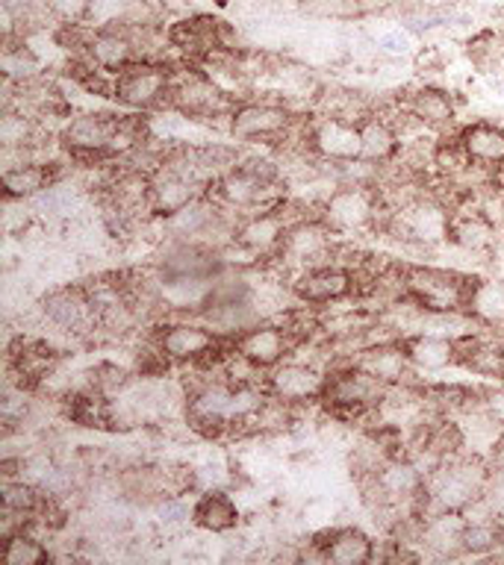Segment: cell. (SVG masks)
I'll return each instance as SVG.
<instances>
[{
  "label": "cell",
  "instance_id": "6da1fadb",
  "mask_svg": "<svg viewBox=\"0 0 504 565\" xmlns=\"http://www.w3.org/2000/svg\"><path fill=\"white\" fill-rule=\"evenodd\" d=\"M475 277L445 268H405V291L424 312H466Z\"/></svg>",
  "mask_w": 504,
  "mask_h": 565
},
{
  "label": "cell",
  "instance_id": "7a4b0ae2",
  "mask_svg": "<svg viewBox=\"0 0 504 565\" xmlns=\"http://www.w3.org/2000/svg\"><path fill=\"white\" fill-rule=\"evenodd\" d=\"M171 88H175V71L168 68L166 62H133L130 68L115 74L113 97L118 104L130 106V109H159L168 106L171 109Z\"/></svg>",
  "mask_w": 504,
  "mask_h": 565
},
{
  "label": "cell",
  "instance_id": "3957f363",
  "mask_svg": "<svg viewBox=\"0 0 504 565\" xmlns=\"http://www.w3.org/2000/svg\"><path fill=\"white\" fill-rule=\"evenodd\" d=\"M384 397H387V383L360 369L357 362L351 369L327 374L325 392H322L327 409L339 418H360L371 406H380Z\"/></svg>",
  "mask_w": 504,
  "mask_h": 565
},
{
  "label": "cell",
  "instance_id": "277c9868",
  "mask_svg": "<svg viewBox=\"0 0 504 565\" xmlns=\"http://www.w3.org/2000/svg\"><path fill=\"white\" fill-rule=\"evenodd\" d=\"M378 212L380 198L369 183H345L327 194L318 218L336 233H345V230H366L378 224Z\"/></svg>",
  "mask_w": 504,
  "mask_h": 565
},
{
  "label": "cell",
  "instance_id": "5b68a950",
  "mask_svg": "<svg viewBox=\"0 0 504 565\" xmlns=\"http://www.w3.org/2000/svg\"><path fill=\"white\" fill-rule=\"evenodd\" d=\"M122 118L124 115L106 113L74 115L62 130V145L80 162H104L109 159V148H113L115 132L122 127Z\"/></svg>",
  "mask_w": 504,
  "mask_h": 565
},
{
  "label": "cell",
  "instance_id": "8992f818",
  "mask_svg": "<svg viewBox=\"0 0 504 565\" xmlns=\"http://www.w3.org/2000/svg\"><path fill=\"white\" fill-rule=\"evenodd\" d=\"M449 224L451 215L445 212V206L437 201H422V198L405 203L401 210L389 215V227L407 245L428 247L449 242Z\"/></svg>",
  "mask_w": 504,
  "mask_h": 565
},
{
  "label": "cell",
  "instance_id": "52a82bcc",
  "mask_svg": "<svg viewBox=\"0 0 504 565\" xmlns=\"http://www.w3.org/2000/svg\"><path fill=\"white\" fill-rule=\"evenodd\" d=\"M292 127V115L286 106L265 104V100H248L237 104L228 118L230 136L245 141H274L286 136Z\"/></svg>",
  "mask_w": 504,
  "mask_h": 565
},
{
  "label": "cell",
  "instance_id": "ba28073f",
  "mask_svg": "<svg viewBox=\"0 0 504 565\" xmlns=\"http://www.w3.org/2000/svg\"><path fill=\"white\" fill-rule=\"evenodd\" d=\"M307 145L316 157L327 162H354L363 159L360 124L343 121L334 115H325L307 127Z\"/></svg>",
  "mask_w": 504,
  "mask_h": 565
},
{
  "label": "cell",
  "instance_id": "9c48e42d",
  "mask_svg": "<svg viewBox=\"0 0 504 565\" xmlns=\"http://www.w3.org/2000/svg\"><path fill=\"white\" fill-rule=\"evenodd\" d=\"M325 380V374L313 369V365H304V362H281L265 377V392L290 406L309 404V401H322Z\"/></svg>",
  "mask_w": 504,
  "mask_h": 565
},
{
  "label": "cell",
  "instance_id": "30bf717a",
  "mask_svg": "<svg viewBox=\"0 0 504 565\" xmlns=\"http://www.w3.org/2000/svg\"><path fill=\"white\" fill-rule=\"evenodd\" d=\"M295 342H298V339H295V330H290V327L254 324L237 335L233 348H237L239 356L251 362L254 369L265 371L274 369V365H281L283 356L295 348Z\"/></svg>",
  "mask_w": 504,
  "mask_h": 565
},
{
  "label": "cell",
  "instance_id": "8fae6325",
  "mask_svg": "<svg viewBox=\"0 0 504 565\" xmlns=\"http://www.w3.org/2000/svg\"><path fill=\"white\" fill-rule=\"evenodd\" d=\"M295 298L304 303H334V300L348 298L354 291V274L343 265H316V268H304L298 280L292 282Z\"/></svg>",
  "mask_w": 504,
  "mask_h": 565
},
{
  "label": "cell",
  "instance_id": "7c38bea8",
  "mask_svg": "<svg viewBox=\"0 0 504 565\" xmlns=\"http://www.w3.org/2000/svg\"><path fill=\"white\" fill-rule=\"evenodd\" d=\"M56 351L42 339H18L15 344H9V374L15 377V386L21 392L42 386V380L48 377L56 365Z\"/></svg>",
  "mask_w": 504,
  "mask_h": 565
},
{
  "label": "cell",
  "instance_id": "4fadbf2b",
  "mask_svg": "<svg viewBox=\"0 0 504 565\" xmlns=\"http://www.w3.org/2000/svg\"><path fill=\"white\" fill-rule=\"evenodd\" d=\"M86 56L95 62L97 68L109 71V74H122L124 68H130L133 62H141L139 47H136V39L127 26L109 24L97 26L95 35H92V44H88Z\"/></svg>",
  "mask_w": 504,
  "mask_h": 565
},
{
  "label": "cell",
  "instance_id": "5bb4252c",
  "mask_svg": "<svg viewBox=\"0 0 504 565\" xmlns=\"http://www.w3.org/2000/svg\"><path fill=\"white\" fill-rule=\"evenodd\" d=\"M168 42L189 60L207 62L212 53L221 51V21L207 15L186 18L168 30Z\"/></svg>",
  "mask_w": 504,
  "mask_h": 565
},
{
  "label": "cell",
  "instance_id": "9a60e30c",
  "mask_svg": "<svg viewBox=\"0 0 504 565\" xmlns=\"http://www.w3.org/2000/svg\"><path fill=\"white\" fill-rule=\"evenodd\" d=\"M463 530H466L463 510H437L419 524V542L433 556H458L463 554Z\"/></svg>",
  "mask_w": 504,
  "mask_h": 565
},
{
  "label": "cell",
  "instance_id": "2e32d148",
  "mask_svg": "<svg viewBox=\"0 0 504 565\" xmlns=\"http://www.w3.org/2000/svg\"><path fill=\"white\" fill-rule=\"evenodd\" d=\"M286 230H290V221L283 218L281 210L254 212L239 224L233 242L251 254H272V250H281Z\"/></svg>",
  "mask_w": 504,
  "mask_h": 565
},
{
  "label": "cell",
  "instance_id": "e0dca14e",
  "mask_svg": "<svg viewBox=\"0 0 504 565\" xmlns=\"http://www.w3.org/2000/svg\"><path fill=\"white\" fill-rule=\"evenodd\" d=\"M219 344V335L201 324H171L157 339V348L171 362H198Z\"/></svg>",
  "mask_w": 504,
  "mask_h": 565
},
{
  "label": "cell",
  "instance_id": "ac0fdd59",
  "mask_svg": "<svg viewBox=\"0 0 504 565\" xmlns=\"http://www.w3.org/2000/svg\"><path fill=\"white\" fill-rule=\"evenodd\" d=\"M327 542H313L322 551L327 563L334 565H366L375 556V542H371L360 527L327 530Z\"/></svg>",
  "mask_w": 504,
  "mask_h": 565
},
{
  "label": "cell",
  "instance_id": "d6986e66",
  "mask_svg": "<svg viewBox=\"0 0 504 565\" xmlns=\"http://www.w3.org/2000/svg\"><path fill=\"white\" fill-rule=\"evenodd\" d=\"M56 162H21V166H9L0 177V185H3V198L7 201H24V198H35L39 192H44L48 185H53L60 180V171H56Z\"/></svg>",
  "mask_w": 504,
  "mask_h": 565
},
{
  "label": "cell",
  "instance_id": "ffe728a7",
  "mask_svg": "<svg viewBox=\"0 0 504 565\" xmlns=\"http://www.w3.org/2000/svg\"><path fill=\"white\" fill-rule=\"evenodd\" d=\"M42 309L44 316L51 318L56 327H62V330H80L86 321L97 318L95 309H92V300H88V291L71 289V286L53 289L51 295H44Z\"/></svg>",
  "mask_w": 504,
  "mask_h": 565
},
{
  "label": "cell",
  "instance_id": "44dd1931",
  "mask_svg": "<svg viewBox=\"0 0 504 565\" xmlns=\"http://www.w3.org/2000/svg\"><path fill=\"white\" fill-rule=\"evenodd\" d=\"M410 365L419 371H442L449 369L451 362H458V344L454 339L433 333H416L410 339H401Z\"/></svg>",
  "mask_w": 504,
  "mask_h": 565
},
{
  "label": "cell",
  "instance_id": "7402d4cb",
  "mask_svg": "<svg viewBox=\"0 0 504 565\" xmlns=\"http://www.w3.org/2000/svg\"><path fill=\"white\" fill-rule=\"evenodd\" d=\"M460 145L469 153L472 162L477 166H504V127L498 124H486V121H475L466 124L463 130L458 132Z\"/></svg>",
  "mask_w": 504,
  "mask_h": 565
},
{
  "label": "cell",
  "instance_id": "603a6c76",
  "mask_svg": "<svg viewBox=\"0 0 504 565\" xmlns=\"http://www.w3.org/2000/svg\"><path fill=\"white\" fill-rule=\"evenodd\" d=\"M495 224L486 218L484 212H460V215H451L449 224V242H454L458 247L469 250V254H484L495 245Z\"/></svg>",
  "mask_w": 504,
  "mask_h": 565
},
{
  "label": "cell",
  "instance_id": "cb8c5ba5",
  "mask_svg": "<svg viewBox=\"0 0 504 565\" xmlns=\"http://www.w3.org/2000/svg\"><path fill=\"white\" fill-rule=\"evenodd\" d=\"M405 113L424 127H445L454 121V100L442 88L422 86L407 95Z\"/></svg>",
  "mask_w": 504,
  "mask_h": 565
},
{
  "label": "cell",
  "instance_id": "d4e9b609",
  "mask_svg": "<svg viewBox=\"0 0 504 565\" xmlns=\"http://www.w3.org/2000/svg\"><path fill=\"white\" fill-rule=\"evenodd\" d=\"M219 221V212H216V203H210L207 198H195L192 203H186L183 210H177L175 215L166 218V230L171 233L175 242H195L203 233H210L212 224Z\"/></svg>",
  "mask_w": 504,
  "mask_h": 565
},
{
  "label": "cell",
  "instance_id": "484cf974",
  "mask_svg": "<svg viewBox=\"0 0 504 565\" xmlns=\"http://www.w3.org/2000/svg\"><path fill=\"white\" fill-rule=\"evenodd\" d=\"M192 521L201 530H210V533H228L239 524V507L228 492L210 489L195 501Z\"/></svg>",
  "mask_w": 504,
  "mask_h": 565
},
{
  "label": "cell",
  "instance_id": "4316f807",
  "mask_svg": "<svg viewBox=\"0 0 504 565\" xmlns=\"http://www.w3.org/2000/svg\"><path fill=\"white\" fill-rule=\"evenodd\" d=\"M360 369H366L369 374H375L384 383H401L407 377V371L413 369L410 360H407L405 348L401 342H387L378 344V348H369V351H363V356L357 360Z\"/></svg>",
  "mask_w": 504,
  "mask_h": 565
},
{
  "label": "cell",
  "instance_id": "83f0119b",
  "mask_svg": "<svg viewBox=\"0 0 504 565\" xmlns=\"http://www.w3.org/2000/svg\"><path fill=\"white\" fill-rule=\"evenodd\" d=\"M360 145H363V159L366 162H387L398 153L401 141L398 132L392 130V124L380 115H366L360 121Z\"/></svg>",
  "mask_w": 504,
  "mask_h": 565
},
{
  "label": "cell",
  "instance_id": "f1b7e54d",
  "mask_svg": "<svg viewBox=\"0 0 504 565\" xmlns=\"http://www.w3.org/2000/svg\"><path fill=\"white\" fill-rule=\"evenodd\" d=\"M466 316L484 324H504V280H472Z\"/></svg>",
  "mask_w": 504,
  "mask_h": 565
},
{
  "label": "cell",
  "instance_id": "f546056e",
  "mask_svg": "<svg viewBox=\"0 0 504 565\" xmlns=\"http://www.w3.org/2000/svg\"><path fill=\"white\" fill-rule=\"evenodd\" d=\"M0 542H3V547H0V563L3 565H44L53 559L48 545L30 536V530H18V533L0 539Z\"/></svg>",
  "mask_w": 504,
  "mask_h": 565
},
{
  "label": "cell",
  "instance_id": "4dcf8cb0",
  "mask_svg": "<svg viewBox=\"0 0 504 565\" xmlns=\"http://www.w3.org/2000/svg\"><path fill=\"white\" fill-rule=\"evenodd\" d=\"M35 132H39V124L24 109H12L9 106L3 118H0V145H3V150L33 148Z\"/></svg>",
  "mask_w": 504,
  "mask_h": 565
},
{
  "label": "cell",
  "instance_id": "1f68e13d",
  "mask_svg": "<svg viewBox=\"0 0 504 565\" xmlns=\"http://www.w3.org/2000/svg\"><path fill=\"white\" fill-rule=\"evenodd\" d=\"M0 68H3V77L12 86H21V83H30V79H39V60L35 53L27 47L24 42L12 44L7 39V47H3V60H0Z\"/></svg>",
  "mask_w": 504,
  "mask_h": 565
},
{
  "label": "cell",
  "instance_id": "d6a6232c",
  "mask_svg": "<svg viewBox=\"0 0 504 565\" xmlns=\"http://www.w3.org/2000/svg\"><path fill=\"white\" fill-rule=\"evenodd\" d=\"M504 545V521H466L463 530V554L486 556Z\"/></svg>",
  "mask_w": 504,
  "mask_h": 565
},
{
  "label": "cell",
  "instance_id": "836d02e7",
  "mask_svg": "<svg viewBox=\"0 0 504 565\" xmlns=\"http://www.w3.org/2000/svg\"><path fill=\"white\" fill-rule=\"evenodd\" d=\"M0 501H3V510L21 512V515L33 519L39 507H42L44 492L39 486L27 483L24 477H18V480H3V486H0Z\"/></svg>",
  "mask_w": 504,
  "mask_h": 565
},
{
  "label": "cell",
  "instance_id": "e575fe53",
  "mask_svg": "<svg viewBox=\"0 0 504 565\" xmlns=\"http://www.w3.org/2000/svg\"><path fill=\"white\" fill-rule=\"evenodd\" d=\"M92 7L95 0H44V9L53 21L62 24H86L92 21Z\"/></svg>",
  "mask_w": 504,
  "mask_h": 565
},
{
  "label": "cell",
  "instance_id": "d590c367",
  "mask_svg": "<svg viewBox=\"0 0 504 565\" xmlns=\"http://www.w3.org/2000/svg\"><path fill=\"white\" fill-rule=\"evenodd\" d=\"M186 519H192V510L186 507L183 498H162V503H159L162 524H183Z\"/></svg>",
  "mask_w": 504,
  "mask_h": 565
},
{
  "label": "cell",
  "instance_id": "8d00e7d4",
  "mask_svg": "<svg viewBox=\"0 0 504 565\" xmlns=\"http://www.w3.org/2000/svg\"><path fill=\"white\" fill-rule=\"evenodd\" d=\"M378 51L389 53V56H405V53H410V35L401 33V30H389L378 39Z\"/></svg>",
  "mask_w": 504,
  "mask_h": 565
}]
</instances>
